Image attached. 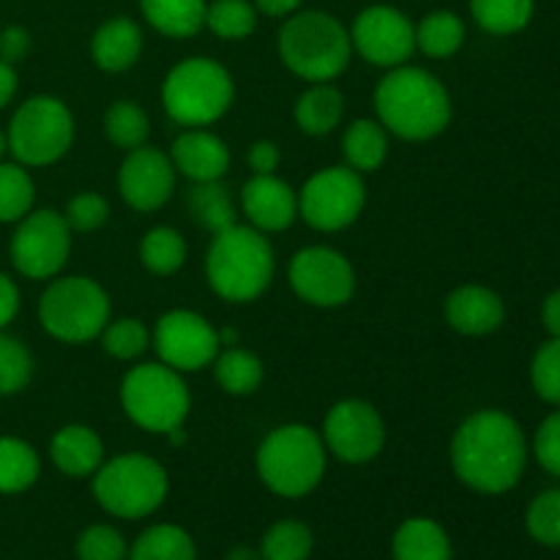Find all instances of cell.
Wrapping results in <instances>:
<instances>
[{"label": "cell", "instance_id": "6da1fadb", "mask_svg": "<svg viewBox=\"0 0 560 560\" xmlns=\"http://www.w3.org/2000/svg\"><path fill=\"white\" fill-rule=\"evenodd\" d=\"M528 443L517 421L503 410L468 416L452 441L454 474L481 495H503L523 479Z\"/></svg>", "mask_w": 560, "mask_h": 560}, {"label": "cell", "instance_id": "7a4b0ae2", "mask_svg": "<svg viewBox=\"0 0 560 560\" xmlns=\"http://www.w3.org/2000/svg\"><path fill=\"white\" fill-rule=\"evenodd\" d=\"M383 129L402 140H432L452 120V96L435 74L419 66H397L375 91Z\"/></svg>", "mask_w": 560, "mask_h": 560}, {"label": "cell", "instance_id": "3957f363", "mask_svg": "<svg viewBox=\"0 0 560 560\" xmlns=\"http://www.w3.org/2000/svg\"><path fill=\"white\" fill-rule=\"evenodd\" d=\"M273 249L257 228H233L213 235L206 257L208 284L230 304H249L260 299L273 279Z\"/></svg>", "mask_w": 560, "mask_h": 560}, {"label": "cell", "instance_id": "277c9868", "mask_svg": "<svg viewBox=\"0 0 560 560\" xmlns=\"http://www.w3.org/2000/svg\"><path fill=\"white\" fill-rule=\"evenodd\" d=\"M279 55L301 80L331 82L348 69L353 42L348 27L334 14L320 9H299L284 16L279 31Z\"/></svg>", "mask_w": 560, "mask_h": 560}, {"label": "cell", "instance_id": "5b68a950", "mask_svg": "<svg viewBox=\"0 0 560 560\" xmlns=\"http://www.w3.org/2000/svg\"><path fill=\"white\" fill-rule=\"evenodd\" d=\"M257 474L277 495H310L326 474V443L306 424L277 427L257 448Z\"/></svg>", "mask_w": 560, "mask_h": 560}, {"label": "cell", "instance_id": "8992f818", "mask_svg": "<svg viewBox=\"0 0 560 560\" xmlns=\"http://www.w3.org/2000/svg\"><path fill=\"white\" fill-rule=\"evenodd\" d=\"M235 85L230 71L211 58H186L170 69L162 85V104L180 126L202 129L230 109Z\"/></svg>", "mask_w": 560, "mask_h": 560}, {"label": "cell", "instance_id": "52a82bcc", "mask_svg": "<svg viewBox=\"0 0 560 560\" xmlns=\"http://www.w3.org/2000/svg\"><path fill=\"white\" fill-rule=\"evenodd\" d=\"M170 490L167 470L145 454H120L93 474L98 506L124 520H140L156 512Z\"/></svg>", "mask_w": 560, "mask_h": 560}, {"label": "cell", "instance_id": "ba28073f", "mask_svg": "<svg viewBox=\"0 0 560 560\" xmlns=\"http://www.w3.org/2000/svg\"><path fill=\"white\" fill-rule=\"evenodd\" d=\"M120 405L137 427L167 435L186 421L191 397L180 372L159 361L126 372L120 383Z\"/></svg>", "mask_w": 560, "mask_h": 560}, {"label": "cell", "instance_id": "9c48e42d", "mask_svg": "<svg viewBox=\"0 0 560 560\" xmlns=\"http://www.w3.org/2000/svg\"><path fill=\"white\" fill-rule=\"evenodd\" d=\"M38 320L60 342H91L109 323V295L91 277L55 279L38 301Z\"/></svg>", "mask_w": 560, "mask_h": 560}, {"label": "cell", "instance_id": "30bf717a", "mask_svg": "<svg viewBox=\"0 0 560 560\" xmlns=\"http://www.w3.org/2000/svg\"><path fill=\"white\" fill-rule=\"evenodd\" d=\"M9 151L22 167H47L60 162L74 142V118L55 96H33L9 124Z\"/></svg>", "mask_w": 560, "mask_h": 560}, {"label": "cell", "instance_id": "8fae6325", "mask_svg": "<svg viewBox=\"0 0 560 560\" xmlns=\"http://www.w3.org/2000/svg\"><path fill=\"white\" fill-rule=\"evenodd\" d=\"M366 189L353 167H326L312 175L299 195V213L310 228L345 230L364 211Z\"/></svg>", "mask_w": 560, "mask_h": 560}, {"label": "cell", "instance_id": "7c38bea8", "mask_svg": "<svg viewBox=\"0 0 560 560\" xmlns=\"http://www.w3.org/2000/svg\"><path fill=\"white\" fill-rule=\"evenodd\" d=\"M71 252V228L63 213L38 208L20 219L11 238V262L27 279H49L60 273Z\"/></svg>", "mask_w": 560, "mask_h": 560}, {"label": "cell", "instance_id": "4fadbf2b", "mask_svg": "<svg viewBox=\"0 0 560 560\" xmlns=\"http://www.w3.org/2000/svg\"><path fill=\"white\" fill-rule=\"evenodd\" d=\"M288 279L301 301L334 310L353 299L355 273L348 257L331 246H306L290 260Z\"/></svg>", "mask_w": 560, "mask_h": 560}, {"label": "cell", "instance_id": "5bb4252c", "mask_svg": "<svg viewBox=\"0 0 560 560\" xmlns=\"http://www.w3.org/2000/svg\"><path fill=\"white\" fill-rule=\"evenodd\" d=\"M348 31L355 52L383 69H397L416 52V25L397 5H370Z\"/></svg>", "mask_w": 560, "mask_h": 560}, {"label": "cell", "instance_id": "9a60e30c", "mask_svg": "<svg viewBox=\"0 0 560 560\" xmlns=\"http://www.w3.org/2000/svg\"><path fill=\"white\" fill-rule=\"evenodd\" d=\"M323 443L342 463H372L386 443V424L381 413L364 399H342L328 410L326 424H323Z\"/></svg>", "mask_w": 560, "mask_h": 560}, {"label": "cell", "instance_id": "2e32d148", "mask_svg": "<svg viewBox=\"0 0 560 560\" xmlns=\"http://www.w3.org/2000/svg\"><path fill=\"white\" fill-rule=\"evenodd\" d=\"M153 345L162 364L175 372H200L219 355L217 328L202 315L189 310H173L159 317Z\"/></svg>", "mask_w": 560, "mask_h": 560}, {"label": "cell", "instance_id": "e0dca14e", "mask_svg": "<svg viewBox=\"0 0 560 560\" xmlns=\"http://www.w3.org/2000/svg\"><path fill=\"white\" fill-rule=\"evenodd\" d=\"M175 167L173 159L159 148H135L126 153L118 170V191L135 211H159L173 197Z\"/></svg>", "mask_w": 560, "mask_h": 560}, {"label": "cell", "instance_id": "ac0fdd59", "mask_svg": "<svg viewBox=\"0 0 560 560\" xmlns=\"http://www.w3.org/2000/svg\"><path fill=\"white\" fill-rule=\"evenodd\" d=\"M241 208L252 228L260 233H279L288 230L299 217V195L288 180L277 175H252L241 191Z\"/></svg>", "mask_w": 560, "mask_h": 560}, {"label": "cell", "instance_id": "d6986e66", "mask_svg": "<svg viewBox=\"0 0 560 560\" xmlns=\"http://www.w3.org/2000/svg\"><path fill=\"white\" fill-rule=\"evenodd\" d=\"M506 320L503 299L481 284H463L446 299V323L465 337H487Z\"/></svg>", "mask_w": 560, "mask_h": 560}, {"label": "cell", "instance_id": "ffe728a7", "mask_svg": "<svg viewBox=\"0 0 560 560\" xmlns=\"http://www.w3.org/2000/svg\"><path fill=\"white\" fill-rule=\"evenodd\" d=\"M175 173L186 175L195 184L222 180L230 170V151L222 137L206 129H189L170 148Z\"/></svg>", "mask_w": 560, "mask_h": 560}, {"label": "cell", "instance_id": "44dd1931", "mask_svg": "<svg viewBox=\"0 0 560 560\" xmlns=\"http://www.w3.org/2000/svg\"><path fill=\"white\" fill-rule=\"evenodd\" d=\"M91 55L93 63L109 74L131 69L142 55V27L129 16L102 22L91 38Z\"/></svg>", "mask_w": 560, "mask_h": 560}, {"label": "cell", "instance_id": "7402d4cb", "mask_svg": "<svg viewBox=\"0 0 560 560\" xmlns=\"http://www.w3.org/2000/svg\"><path fill=\"white\" fill-rule=\"evenodd\" d=\"M49 457L60 474L82 479V476H93L102 468L104 443L91 427L69 424L55 432L52 443H49Z\"/></svg>", "mask_w": 560, "mask_h": 560}, {"label": "cell", "instance_id": "603a6c76", "mask_svg": "<svg viewBox=\"0 0 560 560\" xmlns=\"http://www.w3.org/2000/svg\"><path fill=\"white\" fill-rule=\"evenodd\" d=\"M208 0H140V14L156 33L189 38L206 27Z\"/></svg>", "mask_w": 560, "mask_h": 560}, {"label": "cell", "instance_id": "cb8c5ba5", "mask_svg": "<svg viewBox=\"0 0 560 560\" xmlns=\"http://www.w3.org/2000/svg\"><path fill=\"white\" fill-rule=\"evenodd\" d=\"M345 115V96L328 82H315L310 91H304L295 102L293 118L301 131L312 137L331 135Z\"/></svg>", "mask_w": 560, "mask_h": 560}, {"label": "cell", "instance_id": "d4e9b609", "mask_svg": "<svg viewBox=\"0 0 560 560\" xmlns=\"http://www.w3.org/2000/svg\"><path fill=\"white\" fill-rule=\"evenodd\" d=\"M394 560H452V541L435 520H405L394 534Z\"/></svg>", "mask_w": 560, "mask_h": 560}, {"label": "cell", "instance_id": "484cf974", "mask_svg": "<svg viewBox=\"0 0 560 560\" xmlns=\"http://www.w3.org/2000/svg\"><path fill=\"white\" fill-rule=\"evenodd\" d=\"M342 151L348 167H353L355 173H375L388 156V131L383 129L381 120H353L342 137Z\"/></svg>", "mask_w": 560, "mask_h": 560}, {"label": "cell", "instance_id": "4316f807", "mask_svg": "<svg viewBox=\"0 0 560 560\" xmlns=\"http://www.w3.org/2000/svg\"><path fill=\"white\" fill-rule=\"evenodd\" d=\"M465 44V22L454 11H430L416 25V49L430 58H452Z\"/></svg>", "mask_w": 560, "mask_h": 560}, {"label": "cell", "instance_id": "83f0119b", "mask_svg": "<svg viewBox=\"0 0 560 560\" xmlns=\"http://www.w3.org/2000/svg\"><path fill=\"white\" fill-rule=\"evenodd\" d=\"M42 463L31 443L20 438H0V492L16 495L36 485Z\"/></svg>", "mask_w": 560, "mask_h": 560}, {"label": "cell", "instance_id": "f1b7e54d", "mask_svg": "<svg viewBox=\"0 0 560 560\" xmlns=\"http://www.w3.org/2000/svg\"><path fill=\"white\" fill-rule=\"evenodd\" d=\"M213 372H217L219 386L233 397H246L257 392L262 383V361L244 348H224L213 359Z\"/></svg>", "mask_w": 560, "mask_h": 560}, {"label": "cell", "instance_id": "f546056e", "mask_svg": "<svg viewBox=\"0 0 560 560\" xmlns=\"http://www.w3.org/2000/svg\"><path fill=\"white\" fill-rule=\"evenodd\" d=\"M470 14L481 31L492 36H512L528 27L534 0H470Z\"/></svg>", "mask_w": 560, "mask_h": 560}, {"label": "cell", "instance_id": "4dcf8cb0", "mask_svg": "<svg viewBox=\"0 0 560 560\" xmlns=\"http://www.w3.org/2000/svg\"><path fill=\"white\" fill-rule=\"evenodd\" d=\"M129 560H197V550L178 525H153L135 541Z\"/></svg>", "mask_w": 560, "mask_h": 560}, {"label": "cell", "instance_id": "1f68e13d", "mask_svg": "<svg viewBox=\"0 0 560 560\" xmlns=\"http://www.w3.org/2000/svg\"><path fill=\"white\" fill-rule=\"evenodd\" d=\"M140 260L156 277H170V273L180 271V266L186 262L184 235L173 228L148 230L145 238L140 241Z\"/></svg>", "mask_w": 560, "mask_h": 560}, {"label": "cell", "instance_id": "d6a6232c", "mask_svg": "<svg viewBox=\"0 0 560 560\" xmlns=\"http://www.w3.org/2000/svg\"><path fill=\"white\" fill-rule=\"evenodd\" d=\"M189 208L197 217V222L213 235L235 224V206L230 197L228 186L222 180H208V184H197L195 191L189 195Z\"/></svg>", "mask_w": 560, "mask_h": 560}, {"label": "cell", "instance_id": "836d02e7", "mask_svg": "<svg viewBox=\"0 0 560 560\" xmlns=\"http://www.w3.org/2000/svg\"><path fill=\"white\" fill-rule=\"evenodd\" d=\"M206 27L224 42H241L257 27V9L252 0H211Z\"/></svg>", "mask_w": 560, "mask_h": 560}, {"label": "cell", "instance_id": "e575fe53", "mask_svg": "<svg viewBox=\"0 0 560 560\" xmlns=\"http://www.w3.org/2000/svg\"><path fill=\"white\" fill-rule=\"evenodd\" d=\"M104 131L113 145L135 151V148L145 145L148 135H151V120L137 102H115L104 115Z\"/></svg>", "mask_w": 560, "mask_h": 560}, {"label": "cell", "instance_id": "d590c367", "mask_svg": "<svg viewBox=\"0 0 560 560\" xmlns=\"http://www.w3.org/2000/svg\"><path fill=\"white\" fill-rule=\"evenodd\" d=\"M36 186L27 170L16 164H0V222H20L33 211Z\"/></svg>", "mask_w": 560, "mask_h": 560}, {"label": "cell", "instance_id": "8d00e7d4", "mask_svg": "<svg viewBox=\"0 0 560 560\" xmlns=\"http://www.w3.org/2000/svg\"><path fill=\"white\" fill-rule=\"evenodd\" d=\"M312 530L295 520H282L271 525L262 539V560H306L312 552Z\"/></svg>", "mask_w": 560, "mask_h": 560}, {"label": "cell", "instance_id": "74e56055", "mask_svg": "<svg viewBox=\"0 0 560 560\" xmlns=\"http://www.w3.org/2000/svg\"><path fill=\"white\" fill-rule=\"evenodd\" d=\"M102 345L113 359L131 361L145 353L148 345H151V334H148L145 323L137 320V317H120V320L104 326Z\"/></svg>", "mask_w": 560, "mask_h": 560}, {"label": "cell", "instance_id": "f35d334b", "mask_svg": "<svg viewBox=\"0 0 560 560\" xmlns=\"http://www.w3.org/2000/svg\"><path fill=\"white\" fill-rule=\"evenodd\" d=\"M33 377V355L16 337L0 331V397L22 392Z\"/></svg>", "mask_w": 560, "mask_h": 560}, {"label": "cell", "instance_id": "ab89813d", "mask_svg": "<svg viewBox=\"0 0 560 560\" xmlns=\"http://www.w3.org/2000/svg\"><path fill=\"white\" fill-rule=\"evenodd\" d=\"M525 525L539 545L560 547V490H547L536 495L525 514Z\"/></svg>", "mask_w": 560, "mask_h": 560}, {"label": "cell", "instance_id": "60d3db41", "mask_svg": "<svg viewBox=\"0 0 560 560\" xmlns=\"http://www.w3.org/2000/svg\"><path fill=\"white\" fill-rule=\"evenodd\" d=\"M530 383L534 392L539 394L545 402L558 405L560 408V339L550 337V342L541 345L536 350L534 361H530Z\"/></svg>", "mask_w": 560, "mask_h": 560}, {"label": "cell", "instance_id": "b9f144b4", "mask_svg": "<svg viewBox=\"0 0 560 560\" xmlns=\"http://www.w3.org/2000/svg\"><path fill=\"white\" fill-rule=\"evenodd\" d=\"M63 219L71 228V233H93V230L107 224L109 206L96 191H80V195H74L69 200Z\"/></svg>", "mask_w": 560, "mask_h": 560}, {"label": "cell", "instance_id": "7bdbcfd3", "mask_svg": "<svg viewBox=\"0 0 560 560\" xmlns=\"http://www.w3.org/2000/svg\"><path fill=\"white\" fill-rule=\"evenodd\" d=\"M77 558L80 560H126V541L109 525H91L77 539Z\"/></svg>", "mask_w": 560, "mask_h": 560}, {"label": "cell", "instance_id": "ee69618b", "mask_svg": "<svg viewBox=\"0 0 560 560\" xmlns=\"http://www.w3.org/2000/svg\"><path fill=\"white\" fill-rule=\"evenodd\" d=\"M534 454L547 474L560 476V410L547 416L534 438Z\"/></svg>", "mask_w": 560, "mask_h": 560}, {"label": "cell", "instance_id": "f6af8a7d", "mask_svg": "<svg viewBox=\"0 0 560 560\" xmlns=\"http://www.w3.org/2000/svg\"><path fill=\"white\" fill-rule=\"evenodd\" d=\"M31 52V33L22 25H9L0 31V60L16 66Z\"/></svg>", "mask_w": 560, "mask_h": 560}, {"label": "cell", "instance_id": "bcb514c9", "mask_svg": "<svg viewBox=\"0 0 560 560\" xmlns=\"http://www.w3.org/2000/svg\"><path fill=\"white\" fill-rule=\"evenodd\" d=\"M249 170L255 175H271L273 170L282 162V153H279V145L271 140H257L252 142L249 148Z\"/></svg>", "mask_w": 560, "mask_h": 560}, {"label": "cell", "instance_id": "7dc6e473", "mask_svg": "<svg viewBox=\"0 0 560 560\" xmlns=\"http://www.w3.org/2000/svg\"><path fill=\"white\" fill-rule=\"evenodd\" d=\"M20 312V290H16L14 279L0 273V331L9 326Z\"/></svg>", "mask_w": 560, "mask_h": 560}, {"label": "cell", "instance_id": "c3c4849f", "mask_svg": "<svg viewBox=\"0 0 560 560\" xmlns=\"http://www.w3.org/2000/svg\"><path fill=\"white\" fill-rule=\"evenodd\" d=\"M541 323H545L550 337L560 339V290L547 295L545 304H541Z\"/></svg>", "mask_w": 560, "mask_h": 560}, {"label": "cell", "instance_id": "681fc988", "mask_svg": "<svg viewBox=\"0 0 560 560\" xmlns=\"http://www.w3.org/2000/svg\"><path fill=\"white\" fill-rule=\"evenodd\" d=\"M252 3L266 16H290L301 9L304 0H252Z\"/></svg>", "mask_w": 560, "mask_h": 560}, {"label": "cell", "instance_id": "f907efd6", "mask_svg": "<svg viewBox=\"0 0 560 560\" xmlns=\"http://www.w3.org/2000/svg\"><path fill=\"white\" fill-rule=\"evenodd\" d=\"M14 93H16L14 66L5 63V60H0V109H3L11 98H14Z\"/></svg>", "mask_w": 560, "mask_h": 560}, {"label": "cell", "instance_id": "816d5d0a", "mask_svg": "<svg viewBox=\"0 0 560 560\" xmlns=\"http://www.w3.org/2000/svg\"><path fill=\"white\" fill-rule=\"evenodd\" d=\"M228 560H257L255 550H249V547H238V550L230 552Z\"/></svg>", "mask_w": 560, "mask_h": 560}, {"label": "cell", "instance_id": "f5cc1de1", "mask_svg": "<svg viewBox=\"0 0 560 560\" xmlns=\"http://www.w3.org/2000/svg\"><path fill=\"white\" fill-rule=\"evenodd\" d=\"M5 151H9V140H5V135L0 131V159H3Z\"/></svg>", "mask_w": 560, "mask_h": 560}]
</instances>
